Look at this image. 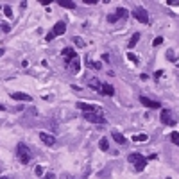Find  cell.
Here are the masks:
<instances>
[{"label": "cell", "mask_w": 179, "mask_h": 179, "mask_svg": "<svg viewBox=\"0 0 179 179\" xmlns=\"http://www.w3.org/2000/svg\"><path fill=\"white\" fill-rule=\"evenodd\" d=\"M167 57H168V59H174L176 56H174V52H168V54H167Z\"/></svg>", "instance_id": "obj_36"}, {"label": "cell", "mask_w": 179, "mask_h": 179, "mask_svg": "<svg viewBox=\"0 0 179 179\" xmlns=\"http://www.w3.org/2000/svg\"><path fill=\"white\" fill-rule=\"evenodd\" d=\"M140 36H142L140 32H134V34L131 36V39H129V45H127V47H129V48H134V47H136V43L140 41Z\"/></svg>", "instance_id": "obj_16"}, {"label": "cell", "mask_w": 179, "mask_h": 179, "mask_svg": "<svg viewBox=\"0 0 179 179\" xmlns=\"http://www.w3.org/2000/svg\"><path fill=\"white\" fill-rule=\"evenodd\" d=\"M16 156H18V160L22 161L23 165H27V163H29V160H30L29 147H27L25 143H18V145H16Z\"/></svg>", "instance_id": "obj_2"}, {"label": "cell", "mask_w": 179, "mask_h": 179, "mask_svg": "<svg viewBox=\"0 0 179 179\" xmlns=\"http://www.w3.org/2000/svg\"><path fill=\"white\" fill-rule=\"evenodd\" d=\"M86 65H88L90 68H93V70H100V68H102V65H100L99 61H86Z\"/></svg>", "instance_id": "obj_21"}, {"label": "cell", "mask_w": 179, "mask_h": 179, "mask_svg": "<svg viewBox=\"0 0 179 179\" xmlns=\"http://www.w3.org/2000/svg\"><path fill=\"white\" fill-rule=\"evenodd\" d=\"M43 179H54V174L48 172V174H45V177H43Z\"/></svg>", "instance_id": "obj_33"}, {"label": "cell", "mask_w": 179, "mask_h": 179, "mask_svg": "<svg viewBox=\"0 0 179 179\" xmlns=\"http://www.w3.org/2000/svg\"><path fill=\"white\" fill-rule=\"evenodd\" d=\"M2 30H4V32H9V30H11V25H7V23H2Z\"/></svg>", "instance_id": "obj_30"}, {"label": "cell", "mask_w": 179, "mask_h": 179, "mask_svg": "<svg viewBox=\"0 0 179 179\" xmlns=\"http://www.w3.org/2000/svg\"><path fill=\"white\" fill-rule=\"evenodd\" d=\"M39 140H41V142H43L45 145H48V147H52V145H54V143H56V136H52L50 133H43V131H41V133H39Z\"/></svg>", "instance_id": "obj_8"}, {"label": "cell", "mask_w": 179, "mask_h": 179, "mask_svg": "<svg viewBox=\"0 0 179 179\" xmlns=\"http://www.w3.org/2000/svg\"><path fill=\"white\" fill-rule=\"evenodd\" d=\"M2 9H4V15H6L7 18H11V16H13V9H11V7H9V6H4Z\"/></svg>", "instance_id": "obj_23"}, {"label": "cell", "mask_w": 179, "mask_h": 179, "mask_svg": "<svg viewBox=\"0 0 179 179\" xmlns=\"http://www.w3.org/2000/svg\"><path fill=\"white\" fill-rule=\"evenodd\" d=\"M54 38H56V36L52 34V30H50V32H48V34L45 36V39H47V41H52V39H54Z\"/></svg>", "instance_id": "obj_31"}, {"label": "cell", "mask_w": 179, "mask_h": 179, "mask_svg": "<svg viewBox=\"0 0 179 179\" xmlns=\"http://www.w3.org/2000/svg\"><path fill=\"white\" fill-rule=\"evenodd\" d=\"M161 75H163V70H156V73H154V79L158 81V79H160Z\"/></svg>", "instance_id": "obj_29"}, {"label": "cell", "mask_w": 179, "mask_h": 179, "mask_svg": "<svg viewBox=\"0 0 179 179\" xmlns=\"http://www.w3.org/2000/svg\"><path fill=\"white\" fill-rule=\"evenodd\" d=\"M34 174H36V176H41V174H43V167H41V165H38V167L34 168Z\"/></svg>", "instance_id": "obj_28"}, {"label": "cell", "mask_w": 179, "mask_h": 179, "mask_svg": "<svg viewBox=\"0 0 179 179\" xmlns=\"http://www.w3.org/2000/svg\"><path fill=\"white\" fill-rule=\"evenodd\" d=\"M127 59H129V61H133V63H138V57H136L133 52H127Z\"/></svg>", "instance_id": "obj_26"}, {"label": "cell", "mask_w": 179, "mask_h": 179, "mask_svg": "<svg viewBox=\"0 0 179 179\" xmlns=\"http://www.w3.org/2000/svg\"><path fill=\"white\" fill-rule=\"evenodd\" d=\"M4 52H6L4 48H0V57H2V56H4Z\"/></svg>", "instance_id": "obj_37"}, {"label": "cell", "mask_w": 179, "mask_h": 179, "mask_svg": "<svg viewBox=\"0 0 179 179\" xmlns=\"http://www.w3.org/2000/svg\"><path fill=\"white\" fill-rule=\"evenodd\" d=\"M88 86H90V88H93V90H97V91L100 93V86H102V82H100L97 77H91V79H90V82H88Z\"/></svg>", "instance_id": "obj_13"}, {"label": "cell", "mask_w": 179, "mask_h": 179, "mask_svg": "<svg viewBox=\"0 0 179 179\" xmlns=\"http://www.w3.org/2000/svg\"><path fill=\"white\" fill-rule=\"evenodd\" d=\"M140 79H142V81H147V79H149V75H147V73H142Z\"/></svg>", "instance_id": "obj_34"}, {"label": "cell", "mask_w": 179, "mask_h": 179, "mask_svg": "<svg viewBox=\"0 0 179 179\" xmlns=\"http://www.w3.org/2000/svg\"><path fill=\"white\" fill-rule=\"evenodd\" d=\"M6 109V106H2V104H0V111H4Z\"/></svg>", "instance_id": "obj_38"}, {"label": "cell", "mask_w": 179, "mask_h": 179, "mask_svg": "<svg viewBox=\"0 0 179 179\" xmlns=\"http://www.w3.org/2000/svg\"><path fill=\"white\" fill-rule=\"evenodd\" d=\"M73 41H75V45H77V47H81V48L84 47V41H82L79 36H73Z\"/></svg>", "instance_id": "obj_24"}, {"label": "cell", "mask_w": 179, "mask_h": 179, "mask_svg": "<svg viewBox=\"0 0 179 179\" xmlns=\"http://www.w3.org/2000/svg\"><path fill=\"white\" fill-rule=\"evenodd\" d=\"M11 97H13L15 100H23V102H30V100H32V97H30L29 93H22V91H15V93H11Z\"/></svg>", "instance_id": "obj_11"}, {"label": "cell", "mask_w": 179, "mask_h": 179, "mask_svg": "<svg viewBox=\"0 0 179 179\" xmlns=\"http://www.w3.org/2000/svg\"><path fill=\"white\" fill-rule=\"evenodd\" d=\"M111 136H113V140H115V142H118V143H122V145L127 142V140H125V136H124V134H120V133H113Z\"/></svg>", "instance_id": "obj_17"}, {"label": "cell", "mask_w": 179, "mask_h": 179, "mask_svg": "<svg viewBox=\"0 0 179 179\" xmlns=\"http://www.w3.org/2000/svg\"><path fill=\"white\" fill-rule=\"evenodd\" d=\"M75 106L82 111V113H100L97 104H88V102H77Z\"/></svg>", "instance_id": "obj_6"}, {"label": "cell", "mask_w": 179, "mask_h": 179, "mask_svg": "<svg viewBox=\"0 0 179 179\" xmlns=\"http://www.w3.org/2000/svg\"><path fill=\"white\" fill-rule=\"evenodd\" d=\"M168 138H170V142H172L174 145H177V147H179V133H177V131L170 133V136H168Z\"/></svg>", "instance_id": "obj_20"}, {"label": "cell", "mask_w": 179, "mask_h": 179, "mask_svg": "<svg viewBox=\"0 0 179 179\" xmlns=\"http://www.w3.org/2000/svg\"><path fill=\"white\" fill-rule=\"evenodd\" d=\"M70 65H72V70L75 72V73L81 70V63H79V59H77V57H75V59H72V61H70Z\"/></svg>", "instance_id": "obj_18"}, {"label": "cell", "mask_w": 179, "mask_h": 179, "mask_svg": "<svg viewBox=\"0 0 179 179\" xmlns=\"http://www.w3.org/2000/svg\"><path fill=\"white\" fill-rule=\"evenodd\" d=\"M127 161L134 165L136 170H143V168L147 167V158H143V154H140V152L129 154V156H127Z\"/></svg>", "instance_id": "obj_1"}, {"label": "cell", "mask_w": 179, "mask_h": 179, "mask_svg": "<svg viewBox=\"0 0 179 179\" xmlns=\"http://www.w3.org/2000/svg\"><path fill=\"white\" fill-rule=\"evenodd\" d=\"M115 16H117L118 20L120 18H129V11L125 7H117V13H115Z\"/></svg>", "instance_id": "obj_14"}, {"label": "cell", "mask_w": 179, "mask_h": 179, "mask_svg": "<svg viewBox=\"0 0 179 179\" xmlns=\"http://www.w3.org/2000/svg\"><path fill=\"white\" fill-rule=\"evenodd\" d=\"M160 120L165 124V125H176V117H174V113L172 109H161V115H160Z\"/></svg>", "instance_id": "obj_3"}, {"label": "cell", "mask_w": 179, "mask_h": 179, "mask_svg": "<svg viewBox=\"0 0 179 179\" xmlns=\"http://www.w3.org/2000/svg\"><path fill=\"white\" fill-rule=\"evenodd\" d=\"M161 43H163V38H161V36H158V38L152 41V45H154V47H160Z\"/></svg>", "instance_id": "obj_25"}, {"label": "cell", "mask_w": 179, "mask_h": 179, "mask_svg": "<svg viewBox=\"0 0 179 179\" xmlns=\"http://www.w3.org/2000/svg\"><path fill=\"white\" fill-rule=\"evenodd\" d=\"M39 4H41V6H48V4H50V0H41Z\"/></svg>", "instance_id": "obj_35"}, {"label": "cell", "mask_w": 179, "mask_h": 179, "mask_svg": "<svg viewBox=\"0 0 179 179\" xmlns=\"http://www.w3.org/2000/svg\"><path fill=\"white\" fill-rule=\"evenodd\" d=\"M65 32H66V23L65 22H57L54 25V29H52V34L54 36H63Z\"/></svg>", "instance_id": "obj_9"}, {"label": "cell", "mask_w": 179, "mask_h": 179, "mask_svg": "<svg viewBox=\"0 0 179 179\" xmlns=\"http://www.w3.org/2000/svg\"><path fill=\"white\" fill-rule=\"evenodd\" d=\"M57 6L65 7V9H73L75 7V2H72V0H57Z\"/></svg>", "instance_id": "obj_15"}, {"label": "cell", "mask_w": 179, "mask_h": 179, "mask_svg": "<svg viewBox=\"0 0 179 179\" xmlns=\"http://www.w3.org/2000/svg\"><path fill=\"white\" fill-rule=\"evenodd\" d=\"M133 140H134V142H147V140H149V136H147L145 133H142V134L133 136Z\"/></svg>", "instance_id": "obj_22"}, {"label": "cell", "mask_w": 179, "mask_h": 179, "mask_svg": "<svg viewBox=\"0 0 179 179\" xmlns=\"http://www.w3.org/2000/svg\"><path fill=\"white\" fill-rule=\"evenodd\" d=\"M133 16L138 20L142 23H149V13H147V9L143 7H134L133 9Z\"/></svg>", "instance_id": "obj_4"}, {"label": "cell", "mask_w": 179, "mask_h": 179, "mask_svg": "<svg viewBox=\"0 0 179 179\" xmlns=\"http://www.w3.org/2000/svg\"><path fill=\"white\" fill-rule=\"evenodd\" d=\"M140 102L143 104L145 108H149V109H160L161 108V104L160 102H156V100H152V99H149V97H140Z\"/></svg>", "instance_id": "obj_7"}, {"label": "cell", "mask_w": 179, "mask_h": 179, "mask_svg": "<svg viewBox=\"0 0 179 179\" xmlns=\"http://www.w3.org/2000/svg\"><path fill=\"white\" fill-rule=\"evenodd\" d=\"M82 117H84V120H86V122H93V124H106V122H108L100 113H84Z\"/></svg>", "instance_id": "obj_5"}, {"label": "cell", "mask_w": 179, "mask_h": 179, "mask_svg": "<svg viewBox=\"0 0 179 179\" xmlns=\"http://www.w3.org/2000/svg\"><path fill=\"white\" fill-rule=\"evenodd\" d=\"M167 4H168V6H177V4H179V0H168Z\"/></svg>", "instance_id": "obj_32"}, {"label": "cell", "mask_w": 179, "mask_h": 179, "mask_svg": "<svg viewBox=\"0 0 179 179\" xmlns=\"http://www.w3.org/2000/svg\"><path fill=\"white\" fill-rule=\"evenodd\" d=\"M177 66H179V65H177Z\"/></svg>", "instance_id": "obj_40"}, {"label": "cell", "mask_w": 179, "mask_h": 179, "mask_svg": "<svg viewBox=\"0 0 179 179\" xmlns=\"http://www.w3.org/2000/svg\"><path fill=\"white\" fill-rule=\"evenodd\" d=\"M63 57H65L66 63H70L72 59H75L77 57V52L73 50V48H63Z\"/></svg>", "instance_id": "obj_12"}, {"label": "cell", "mask_w": 179, "mask_h": 179, "mask_svg": "<svg viewBox=\"0 0 179 179\" xmlns=\"http://www.w3.org/2000/svg\"><path fill=\"white\" fill-rule=\"evenodd\" d=\"M99 147H100V151H109V142H108V138H102L100 140V143H99Z\"/></svg>", "instance_id": "obj_19"}, {"label": "cell", "mask_w": 179, "mask_h": 179, "mask_svg": "<svg viewBox=\"0 0 179 179\" xmlns=\"http://www.w3.org/2000/svg\"><path fill=\"white\" fill-rule=\"evenodd\" d=\"M108 22H109V23H115V22H118V18L115 16V15H108Z\"/></svg>", "instance_id": "obj_27"}, {"label": "cell", "mask_w": 179, "mask_h": 179, "mask_svg": "<svg viewBox=\"0 0 179 179\" xmlns=\"http://www.w3.org/2000/svg\"><path fill=\"white\" fill-rule=\"evenodd\" d=\"M100 93H102V95H106V97H113V95H115V88L111 86L109 82H102V86H100Z\"/></svg>", "instance_id": "obj_10"}, {"label": "cell", "mask_w": 179, "mask_h": 179, "mask_svg": "<svg viewBox=\"0 0 179 179\" xmlns=\"http://www.w3.org/2000/svg\"><path fill=\"white\" fill-rule=\"evenodd\" d=\"M0 179H13V177H7V176H4V177H0Z\"/></svg>", "instance_id": "obj_39"}]
</instances>
